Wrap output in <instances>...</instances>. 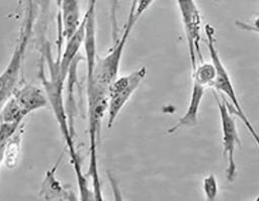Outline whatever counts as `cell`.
Returning <instances> with one entry per match:
<instances>
[{"instance_id":"cell-1","label":"cell","mask_w":259,"mask_h":201,"mask_svg":"<svg viewBox=\"0 0 259 201\" xmlns=\"http://www.w3.org/2000/svg\"><path fill=\"white\" fill-rule=\"evenodd\" d=\"M45 58L49 63L50 77H47L44 72V67H40L39 76L41 80L42 88L45 89L50 106L53 110L54 116L56 118L59 129L64 137V141L70 157L71 164L75 171V175L77 178V184L80 194V199L87 201L90 200L91 191L88 187V177L84 175L81 166V160L75 147L74 134L71 131L69 117L67 113V108L65 106L64 97H63V89L65 85L66 79L62 76L60 71V55H58V60L53 61L51 56V49L49 44L45 46Z\"/></svg>"},{"instance_id":"cell-2","label":"cell","mask_w":259,"mask_h":201,"mask_svg":"<svg viewBox=\"0 0 259 201\" xmlns=\"http://www.w3.org/2000/svg\"><path fill=\"white\" fill-rule=\"evenodd\" d=\"M204 32L206 36V45L208 48L209 57L211 60V63L214 65L217 76L214 83L211 87V89L215 90L218 93H222L224 96L228 97L230 100V107L233 111V113H236V115L243 121L246 128L248 129L249 133L255 140L256 144L259 147V134L256 131L255 127L247 117L242 105L240 104V101L238 99L235 87L233 85L231 76L226 69L225 65L222 62V59L220 57V54L217 48V42H215V35H214V29L211 25L206 24L204 26Z\"/></svg>"},{"instance_id":"cell-3","label":"cell","mask_w":259,"mask_h":201,"mask_svg":"<svg viewBox=\"0 0 259 201\" xmlns=\"http://www.w3.org/2000/svg\"><path fill=\"white\" fill-rule=\"evenodd\" d=\"M33 12H32V2L28 0V7L26 12V18L20 29V33L17 39V43L11 55V58L3 70L0 77V95L1 104L7 100L13 93L14 89L18 85L19 76L21 74L26 47L29 41V37L32 30L33 24Z\"/></svg>"},{"instance_id":"cell-4","label":"cell","mask_w":259,"mask_h":201,"mask_svg":"<svg viewBox=\"0 0 259 201\" xmlns=\"http://www.w3.org/2000/svg\"><path fill=\"white\" fill-rule=\"evenodd\" d=\"M212 93L215 97L221 125H222V143H223V152L224 157L227 161V169H226V178L227 181L232 183L236 179L237 176V164L235 159L236 146L241 144V140L239 137L238 129L236 121L233 117V111L230 107V103L227 100H222L215 90L212 89Z\"/></svg>"},{"instance_id":"cell-5","label":"cell","mask_w":259,"mask_h":201,"mask_svg":"<svg viewBox=\"0 0 259 201\" xmlns=\"http://www.w3.org/2000/svg\"><path fill=\"white\" fill-rule=\"evenodd\" d=\"M146 75L147 68L143 66L127 75L117 77L112 82L108 89V105L106 111L108 128H111L119 112L139 88Z\"/></svg>"},{"instance_id":"cell-6","label":"cell","mask_w":259,"mask_h":201,"mask_svg":"<svg viewBox=\"0 0 259 201\" xmlns=\"http://www.w3.org/2000/svg\"><path fill=\"white\" fill-rule=\"evenodd\" d=\"M176 3L186 37L191 69L193 70L197 65V61L202 62L200 48L201 14L195 0H176Z\"/></svg>"},{"instance_id":"cell-7","label":"cell","mask_w":259,"mask_h":201,"mask_svg":"<svg viewBox=\"0 0 259 201\" xmlns=\"http://www.w3.org/2000/svg\"><path fill=\"white\" fill-rule=\"evenodd\" d=\"M132 30L123 28L118 40L115 41L108 54L101 58L97 55L94 72L91 78L86 79V85L96 84L102 88L109 89L112 82L117 78L121 57Z\"/></svg>"},{"instance_id":"cell-8","label":"cell","mask_w":259,"mask_h":201,"mask_svg":"<svg viewBox=\"0 0 259 201\" xmlns=\"http://www.w3.org/2000/svg\"><path fill=\"white\" fill-rule=\"evenodd\" d=\"M58 6V47L62 51L63 41H67L79 28L83 16L78 0H57Z\"/></svg>"},{"instance_id":"cell-9","label":"cell","mask_w":259,"mask_h":201,"mask_svg":"<svg viewBox=\"0 0 259 201\" xmlns=\"http://www.w3.org/2000/svg\"><path fill=\"white\" fill-rule=\"evenodd\" d=\"M27 114L47 107L49 100L45 89L30 83L18 84L12 95Z\"/></svg>"},{"instance_id":"cell-10","label":"cell","mask_w":259,"mask_h":201,"mask_svg":"<svg viewBox=\"0 0 259 201\" xmlns=\"http://www.w3.org/2000/svg\"><path fill=\"white\" fill-rule=\"evenodd\" d=\"M64 152L60 155L56 164L47 171L40 185L39 196L45 200H76L74 193L66 188L56 177V172L63 159Z\"/></svg>"},{"instance_id":"cell-11","label":"cell","mask_w":259,"mask_h":201,"mask_svg":"<svg viewBox=\"0 0 259 201\" xmlns=\"http://www.w3.org/2000/svg\"><path fill=\"white\" fill-rule=\"evenodd\" d=\"M204 90H205L204 86H202L194 81L192 82L188 107H187L185 113L178 119L176 124H174L172 127H170L168 129L167 132L169 134L176 132L178 129H180L182 127H193L197 124L198 112H199L201 101L204 96Z\"/></svg>"},{"instance_id":"cell-12","label":"cell","mask_w":259,"mask_h":201,"mask_svg":"<svg viewBox=\"0 0 259 201\" xmlns=\"http://www.w3.org/2000/svg\"><path fill=\"white\" fill-rule=\"evenodd\" d=\"M23 131L24 124H22L19 130L9 140L1 145V164L9 170L14 169L19 162Z\"/></svg>"},{"instance_id":"cell-13","label":"cell","mask_w":259,"mask_h":201,"mask_svg":"<svg viewBox=\"0 0 259 201\" xmlns=\"http://www.w3.org/2000/svg\"><path fill=\"white\" fill-rule=\"evenodd\" d=\"M27 115L13 96H10L2 103L1 122H23V119Z\"/></svg>"},{"instance_id":"cell-14","label":"cell","mask_w":259,"mask_h":201,"mask_svg":"<svg viewBox=\"0 0 259 201\" xmlns=\"http://www.w3.org/2000/svg\"><path fill=\"white\" fill-rule=\"evenodd\" d=\"M215 76H217L215 68L211 62L210 63L201 62L200 64H197L196 67L192 70L193 81L204 86L205 88L212 87L215 80Z\"/></svg>"},{"instance_id":"cell-15","label":"cell","mask_w":259,"mask_h":201,"mask_svg":"<svg viewBox=\"0 0 259 201\" xmlns=\"http://www.w3.org/2000/svg\"><path fill=\"white\" fill-rule=\"evenodd\" d=\"M154 1L155 0H133L130 14L124 27L133 30L138 19L150 8Z\"/></svg>"},{"instance_id":"cell-16","label":"cell","mask_w":259,"mask_h":201,"mask_svg":"<svg viewBox=\"0 0 259 201\" xmlns=\"http://www.w3.org/2000/svg\"><path fill=\"white\" fill-rule=\"evenodd\" d=\"M202 191L205 196V199L208 201L215 200L219 194V184L214 174L210 173L205 176L202 180Z\"/></svg>"},{"instance_id":"cell-17","label":"cell","mask_w":259,"mask_h":201,"mask_svg":"<svg viewBox=\"0 0 259 201\" xmlns=\"http://www.w3.org/2000/svg\"><path fill=\"white\" fill-rule=\"evenodd\" d=\"M23 122H1V145L9 140L22 126Z\"/></svg>"},{"instance_id":"cell-18","label":"cell","mask_w":259,"mask_h":201,"mask_svg":"<svg viewBox=\"0 0 259 201\" xmlns=\"http://www.w3.org/2000/svg\"><path fill=\"white\" fill-rule=\"evenodd\" d=\"M117 3L118 0H110V25H111V38L113 43L118 40V26H117Z\"/></svg>"},{"instance_id":"cell-19","label":"cell","mask_w":259,"mask_h":201,"mask_svg":"<svg viewBox=\"0 0 259 201\" xmlns=\"http://www.w3.org/2000/svg\"><path fill=\"white\" fill-rule=\"evenodd\" d=\"M235 25L241 29V30H245V31H249V32H254L259 34V15H257L252 21L247 22V21H243V20H236L235 21Z\"/></svg>"},{"instance_id":"cell-20","label":"cell","mask_w":259,"mask_h":201,"mask_svg":"<svg viewBox=\"0 0 259 201\" xmlns=\"http://www.w3.org/2000/svg\"><path fill=\"white\" fill-rule=\"evenodd\" d=\"M217 1H221V0H217Z\"/></svg>"}]
</instances>
